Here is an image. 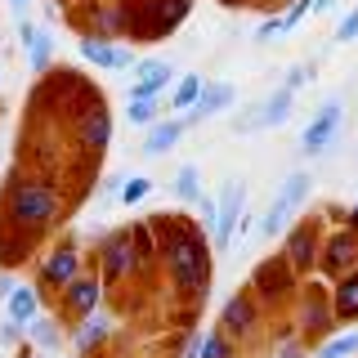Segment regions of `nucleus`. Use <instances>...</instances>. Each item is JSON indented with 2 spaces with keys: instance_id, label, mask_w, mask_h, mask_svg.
<instances>
[{
  "instance_id": "obj_1",
  "label": "nucleus",
  "mask_w": 358,
  "mask_h": 358,
  "mask_svg": "<svg viewBox=\"0 0 358 358\" xmlns=\"http://www.w3.org/2000/svg\"><path fill=\"white\" fill-rule=\"evenodd\" d=\"M152 233H157V251L166 255V273L179 287V296L188 300H206L210 287V242L206 229L179 215H152Z\"/></svg>"
},
{
  "instance_id": "obj_2",
  "label": "nucleus",
  "mask_w": 358,
  "mask_h": 358,
  "mask_svg": "<svg viewBox=\"0 0 358 358\" xmlns=\"http://www.w3.org/2000/svg\"><path fill=\"white\" fill-rule=\"evenodd\" d=\"M59 215H63V193L50 179H41V175L14 179V188H9V224L18 233H27V238L31 233H45Z\"/></svg>"
},
{
  "instance_id": "obj_3",
  "label": "nucleus",
  "mask_w": 358,
  "mask_h": 358,
  "mask_svg": "<svg viewBox=\"0 0 358 358\" xmlns=\"http://www.w3.org/2000/svg\"><path fill=\"white\" fill-rule=\"evenodd\" d=\"M309 193H313V175L309 171H291L287 179H282V188L273 193V201H268V210H264V220L255 224L260 229V238H282V233L291 229V220L300 215V206L309 201Z\"/></svg>"
},
{
  "instance_id": "obj_4",
  "label": "nucleus",
  "mask_w": 358,
  "mask_h": 358,
  "mask_svg": "<svg viewBox=\"0 0 358 358\" xmlns=\"http://www.w3.org/2000/svg\"><path fill=\"white\" fill-rule=\"evenodd\" d=\"M291 108H296V94L278 85L273 94H264L260 103H251L242 117H233V130L238 134H260V130H273V126H287L291 121Z\"/></svg>"
},
{
  "instance_id": "obj_5",
  "label": "nucleus",
  "mask_w": 358,
  "mask_h": 358,
  "mask_svg": "<svg viewBox=\"0 0 358 358\" xmlns=\"http://www.w3.org/2000/svg\"><path fill=\"white\" fill-rule=\"evenodd\" d=\"M341 130H345V99H327V103L309 117L305 134H300V148L309 157H322L327 148L341 143Z\"/></svg>"
},
{
  "instance_id": "obj_6",
  "label": "nucleus",
  "mask_w": 358,
  "mask_h": 358,
  "mask_svg": "<svg viewBox=\"0 0 358 358\" xmlns=\"http://www.w3.org/2000/svg\"><path fill=\"white\" fill-rule=\"evenodd\" d=\"M242 215H246V184H242V179H229L224 193H220V201H215V229H210L215 251H229V246H233V233H238Z\"/></svg>"
},
{
  "instance_id": "obj_7",
  "label": "nucleus",
  "mask_w": 358,
  "mask_h": 358,
  "mask_svg": "<svg viewBox=\"0 0 358 358\" xmlns=\"http://www.w3.org/2000/svg\"><path fill=\"white\" fill-rule=\"evenodd\" d=\"M296 291V268H291L282 255H268V260L255 264V273H251V296L255 300H264V305H273V300H282Z\"/></svg>"
},
{
  "instance_id": "obj_8",
  "label": "nucleus",
  "mask_w": 358,
  "mask_h": 358,
  "mask_svg": "<svg viewBox=\"0 0 358 358\" xmlns=\"http://www.w3.org/2000/svg\"><path fill=\"white\" fill-rule=\"evenodd\" d=\"M282 260L296 268V278L318 264V220H296L282 233Z\"/></svg>"
},
{
  "instance_id": "obj_9",
  "label": "nucleus",
  "mask_w": 358,
  "mask_h": 358,
  "mask_svg": "<svg viewBox=\"0 0 358 358\" xmlns=\"http://www.w3.org/2000/svg\"><path fill=\"white\" fill-rule=\"evenodd\" d=\"M134 264L139 260H134V246H130V229H117L99 242V278L103 282H121Z\"/></svg>"
},
{
  "instance_id": "obj_10",
  "label": "nucleus",
  "mask_w": 358,
  "mask_h": 358,
  "mask_svg": "<svg viewBox=\"0 0 358 358\" xmlns=\"http://www.w3.org/2000/svg\"><path fill=\"white\" fill-rule=\"evenodd\" d=\"M81 59L103 67V72H134V67H139V54H134L130 45L103 41V36H85L81 41Z\"/></svg>"
},
{
  "instance_id": "obj_11",
  "label": "nucleus",
  "mask_w": 358,
  "mask_h": 358,
  "mask_svg": "<svg viewBox=\"0 0 358 358\" xmlns=\"http://www.w3.org/2000/svg\"><path fill=\"white\" fill-rule=\"evenodd\" d=\"M171 85H175V63L171 59H139L130 99H157V94H166Z\"/></svg>"
},
{
  "instance_id": "obj_12",
  "label": "nucleus",
  "mask_w": 358,
  "mask_h": 358,
  "mask_svg": "<svg viewBox=\"0 0 358 358\" xmlns=\"http://www.w3.org/2000/svg\"><path fill=\"white\" fill-rule=\"evenodd\" d=\"M318 268H322V273H331V278H341V273H350V268H358V233H354V229L331 233L327 246L318 251Z\"/></svg>"
},
{
  "instance_id": "obj_13",
  "label": "nucleus",
  "mask_w": 358,
  "mask_h": 358,
  "mask_svg": "<svg viewBox=\"0 0 358 358\" xmlns=\"http://www.w3.org/2000/svg\"><path fill=\"white\" fill-rule=\"evenodd\" d=\"M255 322H260V305H255L251 291H238V296L224 300V313H220V331L224 336H251Z\"/></svg>"
},
{
  "instance_id": "obj_14",
  "label": "nucleus",
  "mask_w": 358,
  "mask_h": 358,
  "mask_svg": "<svg viewBox=\"0 0 358 358\" xmlns=\"http://www.w3.org/2000/svg\"><path fill=\"white\" fill-rule=\"evenodd\" d=\"M229 103H233V85L229 81H206V85H201V94L184 108V126H201V121L220 117Z\"/></svg>"
},
{
  "instance_id": "obj_15",
  "label": "nucleus",
  "mask_w": 358,
  "mask_h": 358,
  "mask_svg": "<svg viewBox=\"0 0 358 358\" xmlns=\"http://www.w3.org/2000/svg\"><path fill=\"white\" fill-rule=\"evenodd\" d=\"M81 273H85V268H81V251H76V242L54 246V251L41 260V278L50 287H67L72 278H81Z\"/></svg>"
},
{
  "instance_id": "obj_16",
  "label": "nucleus",
  "mask_w": 358,
  "mask_h": 358,
  "mask_svg": "<svg viewBox=\"0 0 358 358\" xmlns=\"http://www.w3.org/2000/svg\"><path fill=\"white\" fill-rule=\"evenodd\" d=\"M63 305L72 309L76 318H85V313H99V305H103V278H94V273L72 278V282L63 287Z\"/></svg>"
},
{
  "instance_id": "obj_17",
  "label": "nucleus",
  "mask_w": 358,
  "mask_h": 358,
  "mask_svg": "<svg viewBox=\"0 0 358 358\" xmlns=\"http://www.w3.org/2000/svg\"><path fill=\"white\" fill-rule=\"evenodd\" d=\"M76 139H81L85 152H103L108 143H112V112H108L103 103L85 108V112H81V130H76Z\"/></svg>"
},
{
  "instance_id": "obj_18",
  "label": "nucleus",
  "mask_w": 358,
  "mask_h": 358,
  "mask_svg": "<svg viewBox=\"0 0 358 358\" xmlns=\"http://www.w3.org/2000/svg\"><path fill=\"white\" fill-rule=\"evenodd\" d=\"M184 117H166V121H157V126L143 130V157H166L175 148L179 139H184Z\"/></svg>"
},
{
  "instance_id": "obj_19",
  "label": "nucleus",
  "mask_w": 358,
  "mask_h": 358,
  "mask_svg": "<svg viewBox=\"0 0 358 358\" xmlns=\"http://www.w3.org/2000/svg\"><path fill=\"white\" fill-rule=\"evenodd\" d=\"M5 318H9V322H18V327L27 331V322H31V318H41V291H36V287H27V282H18V287L5 296Z\"/></svg>"
},
{
  "instance_id": "obj_20",
  "label": "nucleus",
  "mask_w": 358,
  "mask_h": 358,
  "mask_svg": "<svg viewBox=\"0 0 358 358\" xmlns=\"http://www.w3.org/2000/svg\"><path fill=\"white\" fill-rule=\"evenodd\" d=\"M331 318L336 322H358V268L336 278V291H331Z\"/></svg>"
},
{
  "instance_id": "obj_21",
  "label": "nucleus",
  "mask_w": 358,
  "mask_h": 358,
  "mask_svg": "<svg viewBox=\"0 0 358 358\" xmlns=\"http://www.w3.org/2000/svg\"><path fill=\"white\" fill-rule=\"evenodd\" d=\"M300 322H305V331H309V336H327V331H331V322H336V318H331V300L322 296L318 287L309 291V300H305V313H300Z\"/></svg>"
},
{
  "instance_id": "obj_22",
  "label": "nucleus",
  "mask_w": 358,
  "mask_h": 358,
  "mask_svg": "<svg viewBox=\"0 0 358 358\" xmlns=\"http://www.w3.org/2000/svg\"><path fill=\"white\" fill-rule=\"evenodd\" d=\"M108 331H112L108 313H85V318H81V327H76V336H72L76 354H90V350H99V345L108 341Z\"/></svg>"
},
{
  "instance_id": "obj_23",
  "label": "nucleus",
  "mask_w": 358,
  "mask_h": 358,
  "mask_svg": "<svg viewBox=\"0 0 358 358\" xmlns=\"http://www.w3.org/2000/svg\"><path fill=\"white\" fill-rule=\"evenodd\" d=\"M27 63H31V72H50V63H54V31L50 27H36V36L27 41Z\"/></svg>"
},
{
  "instance_id": "obj_24",
  "label": "nucleus",
  "mask_w": 358,
  "mask_h": 358,
  "mask_svg": "<svg viewBox=\"0 0 358 358\" xmlns=\"http://www.w3.org/2000/svg\"><path fill=\"white\" fill-rule=\"evenodd\" d=\"M201 76L197 72H188V76H175V85H171V99H166V108H175V112H184L188 103H193V99L201 94Z\"/></svg>"
},
{
  "instance_id": "obj_25",
  "label": "nucleus",
  "mask_w": 358,
  "mask_h": 358,
  "mask_svg": "<svg viewBox=\"0 0 358 358\" xmlns=\"http://www.w3.org/2000/svg\"><path fill=\"white\" fill-rule=\"evenodd\" d=\"M22 336H31V345H36V350H45V354H54V350H59V322H54V318H45V313H41V318H31Z\"/></svg>"
},
{
  "instance_id": "obj_26",
  "label": "nucleus",
  "mask_w": 358,
  "mask_h": 358,
  "mask_svg": "<svg viewBox=\"0 0 358 358\" xmlns=\"http://www.w3.org/2000/svg\"><path fill=\"white\" fill-rule=\"evenodd\" d=\"M175 197H179V201H197V197H201V166L184 162V166L175 171Z\"/></svg>"
},
{
  "instance_id": "obj_27",
  "label": "nucleus",
  "mask_w": 358,
  "mask_h": 358,
  "mask_svg": "<svg viewBox=\"0 0 358 358\" xmlns=\"http://www.w3.org/2000/svg\"><path fill=\"white\" fill-rule=\"evenodd\" d=\"M94 36H103V41H112L117 31H126V14H121V5H99L94 9Z\"/></svg>"
},
{
  "instance_id": "obj_28",
  "label": "nucleus",
  "mask_w": 358,
  "mask_h": 358,
  "mask_svg": "<svg viewBox=\"0 0 358 358\" xmlns=\"http://www.w3.org/2000/svg\"><path fill=\"white\" fill-rule=\"evenodd\" d=\"M157 112H162V108H157V99H130V103H126L130 126H139V130H148V126H157V121H162Z\"/></svg>"
},
{
  "instance_id": "obj_29",
  "label": "nucleus",
  "mask_w": 358,
  "mask_h": 358,
  "mask_svg": "<svg viewBox=\"0 0 358 358\" xmlns=\"http://www.w3.org/2000/svg\"><path fill=\"white\" fill-rule=\"evenodd\" d=\"M197 358H233V341H229L220 327L201 331V354H197Z\"/></svg>"
},
{
  "instance_id": "obj_30",
  "label": "nucleus",
  "mask_w": 358,
  "mask_h": 358,
  "mask_svg": "<svg viewBox=\"0 0 358 358\" xmlns=\"http://www.w3.org/2000/svg\"><path fill=\"white\" fill-rule=\"evenodd\" d=\"M354 354H358V331L331 336L327 345H318V358H354Z\"/></svg>"
},
{
  "instance_id": "obj_31",
  "label": "nucleus",
  "mask_w": 358,
  "mask_h": 358,
  "mask_svg": "<svg viewBox=\"0 0 358 358\" xmlns=\"http://www.w3.org/2000/svg\"><path fill=\"white\" fill-rule=\"evenodd\" d=\"M148 193H152V179H148V175H130V179H121L117 201H126V206H139Z\"/></svg>"
},
{
  "instance_id": "obj_32",
  "label": "nucleus",
  "mask_w": 358,
  "mask_h": 358,
  "mask_svg": "<svg viewBox=\"0 0 358 358\" xmlns=\"http://www.w3.org/2000/svg\"><path fill=\"white\" fill-rule=\"evenodd\" d=\"M305 14H313V0H291L282 14H278V18H282V31H296L300 22H305Z\"/></svg>"
},
{
  "instance_id": "obj_33",
  "label": "nucleus",
  "mask_w": 358,
  "mask_h": 358,
  "mask_svg": "<svg viewBox=\"0 0 358 358\" xmlns=\"http://www.w3.org/2000/svg\"><path fill=\"white\" fill-rule=\"evenodd\" d=\"M309 81H313V63H296V67H291V72H287L282 90H291V94H296V90H305Z\"/></svg>"
},
{
  "instance_id": "obj_34",
  "label": "nucleus",
  "mask_w": 358,
  "mask_h": 358,
  "mask_svg": "<svg viewBox=\"0 0 358 358\" xmlns=\"http://www.w3.org/2000/svg\"><path fill=\"white\" fill-rule=\"evenodd\" d=\"M336 41H341V45H345V41H358V5H354L341 22H336Z\"/></svg>"
},
{
  "instance_id": "obj_35",
  "label": "nucleus",
  "mask_w": 358,
  "mask_h": 358,
  "mask_svg": "<svg viewBox=\"0 0 358 358\" xmlns=\"http://www.w3.org/2000/svg\"><path fill=\"white\" fill-rule=\"evenodd\" d=\"M193 206H197V224L210 233V229H215V201H210V197H197Z\"/></svg>"
},
{
  "instance_id": "obj_36",
  "label": "nucleus",
  "mask_w": 358,
  "mask_h": 358,
  "mask_svg": "<svg viewBox=\"0 0 358 358\" xmlns=\"http://www.w3.org/2000/svg\"><path fill=\"white\" fill-rule=\"evenodd\" d=\"M273 36H287V31H282V18H264L260 27H255V41H273Z\"/></svg>"
},
{
  "instance_id": "obj_37",
  "label": "nucleus",
  "mask_w": 358,
  "mask_h": 358,
  "mask_svg": "<svg viewBox=\"0 0 358 358\" xmlns=\"http://www.w3.org/2000/svg\"><path fill=\"white\" fill-rule=\"evenodd\" d=\"M117 193H121V175H108V179H103V188H99V201H112Z\"/></svg>"
},
{
  "instance_id": "obj_38",
  "label": "nucleus",
  "mask_w": 358,
  "mask_h": 358,
  "mask_svg": "<svg viewBox=\"0 0 358 358\" xmlns=\"http://www.w3.org/2000/svg\"><path fill=\"white\" fill-rule=\"evenodd\" d=\"M0 341H5V345H18V341H22V327L5 318V327H0Z\"/></svg>"
},
{
  "instance_id": "obj_39",
  "label": "nucleus",
  "mask_w": 358,
  "mask_h": 358,
  "mask_svg": "<svg viewBox=\"0 0 358 358\" xmlns=\"http://www.w3.org/2000/svg\"><path fill=\"white\" fill-rule=\"evenodd\" d=\"M273 358H305V345H300V341H287V345H282V350H278Z\"/></svg>"
},
{
  "instance_id": "obj_40",
  "label": "nucleus",
  "mask_w": 358,
  "mask_h": 358,
  "mask_svg": "<svg viewBox=\"0 0 358 358\" xmlns=\"http://www.w3.org/2000/svg\"><path fill=\"white\" fill-rule=\"evenodd\" d=\"M331 5L336 0H313V14H331Z\"/></svg>"
},
{
  "instance_id": "obj_41",
  "label": "nucleus",
  "mask_w": 358,
  "mask_h": 358,
  "mask_svg": "<svg viewBox=\"0 0 358 358\" xmlns=\"http://www.w3.org/2000/svg\"><path fill=\"white\" fill-rule=\"evenodd\" d=\"M14 287H18V282H14V278H9V273L0 278V296H9V291H14Z\"/></svg>"
},
{
  "instance_id": "obj_42",
  "label": "nucleus",
  "mask_w": 358,
  "mask_h": 358,
  "mask_svg": "<svg viewBox=\"0 0 358 358\" xmlns=\"http://www.w3.org/2000/svg\"><path fill=\"white\" fill-rule=\"evenodd\" d=\"M9 5H14L18 14H27V5H31V0H9Z\"/></svg>"
},
{
  "instance_id": "obj_43",
  "label": "nucleus",
  "mask_w": 358,
  "mask_h": 358,
  "mask_svg": "<svg viewBox=\"0 0 358 358\" xmlns=\"http://www.w3.org/2000/svg\"><path fill=\"white\" fill-rule=\"evenodd\" d=\"M350 229L358 233V201H354V210H350Z\"/></svg>"
}]
</instances>
